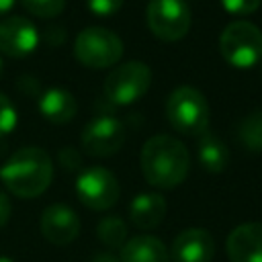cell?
I'll return each mask as SVG.
<instances>
[{"instance_id": "cell-12", "label": "cell", "mask_w": 262, "mask_h": 262, "mask_svg": "<svg viewBox=\"0 0 262 262\" xmlns=\"http://www.w3.org/2000/svg\"><path fill=\"white\" fill-rule=\"evenodd\" d=\"M215 256V239L207 229L190 227L174 237L170 260L172 262H211Z\"/></svg>"}, {"instance_id": "cell-29", "label": "cell", "mask_w": 262, "mask_h": 262, "mask_svg": "<svg viewBox=\"0 0 262 262\" xmlns=\"http://www.w3.org/2000/svg\"><path fill=\"white\" fill-rule=\"evenodd\" d=\"M0 76H2V57H0Z\"/></svg>"}, {"instance_id": "cell-11", "label": "cell", "mask_w": 262, "mask_h": 262, "mask_svg": "<svg viewBox=\"0 0 262 262\" xmlns=\"http://www.w3.org/2000/svg\"><path fill=\"white\" fill-rule=\"evenodd\" d=\"M41 233L49 244L68 246L80 235V219L63 203H53L43 209L41 213Z\"/></svg>"}, {"instance_id": "cell-14", "label": "cell", "mask_w": 262, "mask_h": 262, "mask_svg": "<svg viewBox=\"0 0 262 262\" xmlns=\"http://www.w3.org/2000/svg\"><path fill=\"white\" fill-rule=\"evenodd\" d=\"M37 106H39V113L49 123H55V125L70 123L78 113V102L74 94L63 88H47L39 96Z\"/></svg>"}, {"instance_id": "cell-8", "label": "cell", "mask_w": 262, "mask_h": 262, "mask_svg": "<svg viewBox=\"0 0 262 262\" xmlns=\"http://www.w3.org/2000/svg\"><path fill=\"white\" fill-rule=\"evenodd\" d=\"M147 27L162 41H178L190 31V8L184 0H149Z\"/></svg>"}, {"instance_id": "cell-2", "label": "cell", "mask_w": 262, "mask_h": 262, "mask_svg": "<svg viewBox=\"0 0 262 262\" xmlns=\"http://www.w3.org/2000/svg\"><path fill=\"white\" fill-rule=\"evenodd\" d=\"M53 178V162L49 154L37 145L16 149L0 168V180L20 199H35L43 194Z\"/></svg>"}, {"instance_id": "cell-20", "label": "cell", "mask_w": 262, "mask_h": 262, "mask_svg": "<svg viewBox=\"0 0 262 262\" xmlns=\"http://www.w3.org/2000/svg\"><path fill=\"white\" fill-rule=\"evenodd\" d=\"M20 2L31 14L41 16V18H51V16L61 14L66 6V0H20Z\"/></svg>"}, {"instance_id": "cell-3", "label": "cell", "mask_w": 262, "mask_h": 262, "mask_svg": "<svg viewBox=\"0 0 262 262\" xmlns=\"http://www.w3.org/2000/svg\"><path fill=\"white\" fill-rule=\"evenodd\" d=\"M166 117L182 135H203L209 127V102L192 86H178L166 100Z\"/></svg>"}, {"instance_id": "cell-27", "label": "cell", "mask_w": 262, "mask_h": 262, "mask_svg": "<svg viewBox=\"0 0 262 262\" xmlns=\"http://www.w3.org/2000/svg\"><path fill=\"white\" fill-rule=\"evenodd\" d=\"M14 6V0H0V16H4Z\"/></svg>"}, {"instance_id": "cell-19", "label": "cell", "mask_w": 262, "mask_h": 262, "mask_svg": "<svg viewBox=\"0 0 262 262\" xmlns=\"http://www.w3.org/2000/svg\"><path fill=\"white\" fill-rule=\"evenodd\" d=\"M96 235H98V239L104 246H108L113 250L123 248L125 242L129 239L127 237V225L119 217H104V219H100L98 225H96Z\"/></svg>"}, {"instance_id": "cell-15", "label": "cell", "mask_w": 262, "mask_h": 262, "mask_svg": "<svg viewBox=\"0 0 262 262\" xmlns=\"http://www.w3.org/2000/svg\"><path fill=\"white\" fill-rule=\"evenodd\" d=\"M166 217V199L158 192H141L129 205V219L139 229H154Z\"/></svg>"}, {"instance_id": "cell-26", "label": "cell", "mask_w": 262, "mask_h": 262, "mask_svg": "<svg viewBox=\"0 0 262 262\" xmlns=\"http://www.w3.org/2000/svg\"><path fill=\"white\" fill-rule=\"evenodd\" d=\"M90 262H121V258H115V256L108 254V252H96V254L90 258Z\"/></svg>"}, {"instance_id": "cell-28", "label": "cell", "mask_w": 262, "mask_h": 262, "mask_svg": "<svg viewBox=\"0 0 262 262\" xmlns=\"http://www.w3.org/2000/svg\"><path fill=\"white\" fill-rule=\"evenodd\" d=\"M0 262H14L12 258H8V256H0Z\"/></svg>"}, {"instance_id": "cell-17", "label": "cell", "mask_w": 262, "mask_h": 262, "mask_svg": "<svg viewBox=\"0 0 262 262\" xmlns=\"http://www.w3.org/2000/svg\"><path fill=\"white\" fill-rule=\"evenodd\" d=\"M199 162L207 172L219 174L229 164V149L217 135L205 131L199 135Z\"/></svg>"}, {"instance_id": "cell-7", "label": "cell", "mask_w": 262, "mask_h": 262, "mask_svg": "<svg viewBox=\"0 0 262 262\" xmlns=\"http://www.w3.org/2000/svg\"><path fill=\"white\" fill-rule=\"evenodd\" d=\"M121 194L119 180L115 174L102 166L86 168L76 178V196L78 201L92 211L111 209Z\"/></svg>"}, {"instance_id": "cell-6", "label": "cell", "mask_w": 262, "mask_h": 262, "mask_svg": "<svg viewBox=\"0 0 262 262\" xmlns=\"http://www.w3.org/2000/svg\"><path fill=\"white\" fill-rule=\"evenodd\" d=\"M151 84V70L143 61L117 66L104 80V98L111 104L127 106L137 102Z\"/></svg>"}, {"instance_id": "cell-4", "label": "cell", "mask_w": 262, "mask_h": 262, "mask_svg": "<svg viewBox=\"0 0 262 262\" xmlns=\"http://www.w3.org/2000/svg\"><path fill=\"white\" fill-rule=\"evenodd\" d=\"M219 53L233 68H254L262 59V31L250 20L229 23L219 35Z\"/></svg>"}, {"instance_id": "cell-1", "label": "cell", "mask_w": 262, "mask_h": 262, "mask_svg": "<svg viewBox=\"0 0 262 262\" xmlns=\"http://www.w3.org/2000/svg\"><path fill=\"white\" fill-rule=\"evenodd\" d=\"M143 178L156 188H176L190 170V156L186 145L172 135H154L141 147Z\"/></svg>"}, {"instance_id": "cell-10", "label": "cell", "mask_w": 262, "mask_h": 262, "mask_svg": "<svg viewBox=\"0 0 262 262\" xmlns=\"http://www.w3.org/2000/svg\"><path fill=\"white\" fill-rule=\"evenodd\" d=\"M39 45L37 27L25 16H8L0 23V51L8 57L31 55Z\"/></svg>"}, {"instance_id": "cell-22", "label": "cell", "mask_w": 262, "mask_h": 262, "mask_svg": "<svg viewBox=\"0 0 262 262\" xmlns=\"http://www.w3.org/2000/svg\"><path fill=\"white\" fill-rule=\"evenodd\" d=\"M125 0H86V6L88 10L98 16V18H106V16H113L115 12H119V8L123 6Z\"/></svg>"}, {"instance_id": "cell-23", "label": "cell", "mask_w": 262, "mask_h": 262, "mask_svg": "<svg viewBox=\"0 0 262 262\" xmlns=\"http://www.w3.org/2000/svg\"><path fill=\"white\" fill-rule=\"evenodd\" d=\"M262 0H221V6L229 12V14H235V16H246V14H252L254 10H258Z\"/></svg>"}, {"instance_id": "cell-13", "label": "cell", "mask_w": 262, "mask_h": 262, "mask_svg": "<svg viewBox=\"0 0 262 262\" xmlns=\"http://www.w3.org/2000/svg\"><path fill=\"white\" fill-rule=\"evenodd\" d=\"M225 250L231 262H262V223L237 225L227 235Z\"/></svg>"}, {"instance_id": "cell-9", "label": "cell", "mask_w": 262, "mask_h": 262, "mask_svg": "<svg viewBox=\"0 0 262 262\" xmlns=\"http://www.w3.org/2000/svg\"><path fill=\"white\" fill-rule=\"evenodd\" d=\"M125 143V125L113 115H98L82 131V147L94 158H108Z\"/></svg>"}, {"instance_id": "cell-24", "label": "cell", "mask_w": 262, "mask_h": 262, "mask_svg": "<svg viewBox=\"0 0 262 262\" xmlns=\"http://www.w3.org/2000/svg\"><path fill=\"white\" fill-rule=\"evenodd\" d=\"M57 162H59V166H61L63 170H68V172H76V170L82 168V156H80V151H78L76 147H70V145H66V147L59 149Z\"/></svg>"}, {"instance_id": "cell-5", "label": "cell", "mask_w": 262, "mask_h": 262, "mask_svg": "<svg viewBox=\"0 0 262 262\" xmlns=\"http://www.w3.org/2000/svg\"><path fill=\"white\" fill-rule=\"evenodd\" d=\"M76 59L92 70H104L123 57V41L117 33L104 27H86L74 41Z\"/></svg>"}, {"instance_id": "cell-25", "label": "cell", "mask_w": 262, "mask_h": 262, "mask_svg": "<svg viewBox=\"0 0 262 262\" xmlns=\"http://www.w3.org/2000/svg\"><path fill=\"white\" fill-rule=\"evenodd\" d=\"M10 211H12L10 201H8V196L0 190V227H4V225L8 223V219H10Z\"/></svg>"}, {"instance_id": "cell-16", "label": "cell", "mask_w": 262, "mask_h": 262, "mask_svg": "<svg viewBox=\"0 0 262 262\" xmlns=\"http://www.w3.org/2000/svg\"><path fill=\"white\" fill-rule=\"evenodd\" d=\"M121 262H172L162 239L154 235H135L121 248Z\"/></svg>"}, {"instance_id": "cell-21", "label": "cell", "mask_w": 262, "mask_h": 262, "mask_svg": "<svg viewBox=\"0 0 262 262\" xmlns=\"http://www.w3.org/2000/svg\"><path fill=\"white\" fill-rule=\"evenodd\" d=\"M16 108L12 104V100L0 92V135H8L14 127H16Z\"/></svg>"}, {"instance_id": "cell-18", "label": "cell", "mask_w": 262, "mask_h": 262, "mask_svg": "<svg viewBox=\"0 0 262 262\" xmlns=\"http://www.w3.org/2000/svg\"><path fill=\"white\" fill-rule=\"evenodd\" d=\"M237 139L248 151L252 154L262 151V108L248 113L237 123Z\"/></svg>"}]
</instances>
